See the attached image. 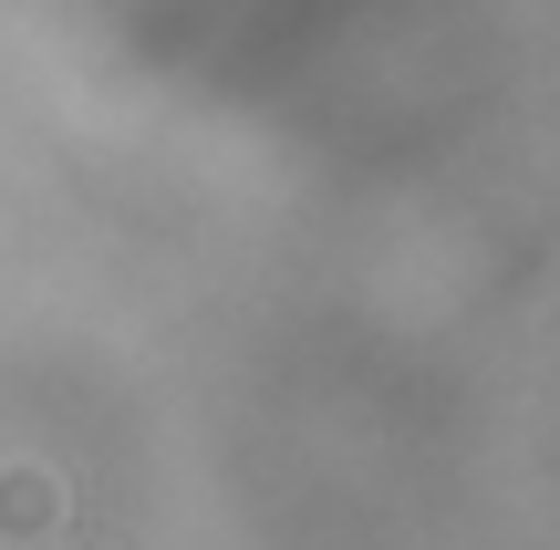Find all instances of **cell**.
<instances>
[{
	"mask_svg": "<svg viewBox=\"0 0 560 550\" xmlns=\"http://www.w3.org/2000/svg\"><path fill=\"white\" fill-rule=\"evenodd\" d=\"M73 519V489L52 468H0V550H32Z\"/></svg>",
	"mask_w": 560,
	"mask_h": 550,
	"instance_id": "6da1fadb",
	"label": "cell"
}]
</instances>
